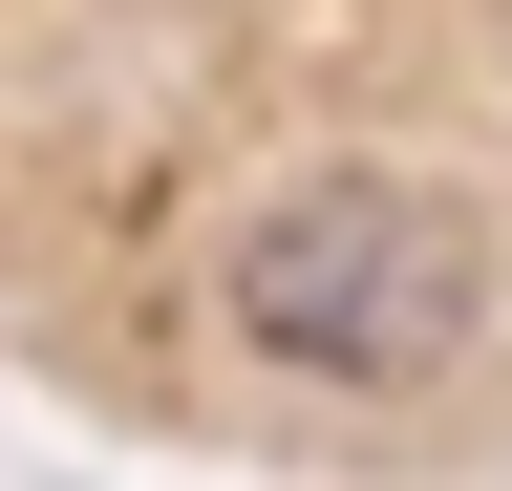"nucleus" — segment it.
I'll return each instance as SVG.
<instances>
[{
    "instance_id": "1",
    "label": "nucleus",
    "mask_w": 512,
    "mask_h": 491,
    "mask_svg": "<svg viewBox=\"0 0 512 491\" xmlns=\"http://www.w3.org/2000/svg\"><path fill=\"white\" fill-rule=\"evenodd\" d=\"M214 321L278 363V385H427V363H470L491 321V235L406 193V171H299V193H256L235 214V257H214Z\"/></svg>"
}]
</instances>
